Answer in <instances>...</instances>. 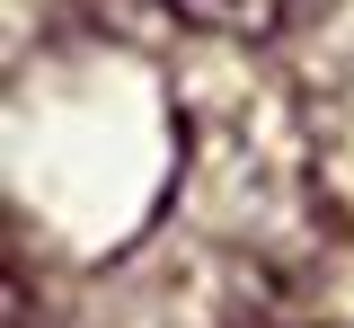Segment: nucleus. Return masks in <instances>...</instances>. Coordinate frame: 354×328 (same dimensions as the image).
<instances>
[{
	"label": "nucleus",
	"mask_w": 354,
	"mask_h": 328,
	"mask_svg": "<svg viewBox=\"0 0 354 328\" xmlns=\"http://www.w3.org/2000/svg\"><path fill=\"white\" fill-rule=\"evenodd\" d=\"M186 27H204V36H230V45H257L274 27H292V9L301 0H169Z\"/></svg>",
	"instance_id": "nucleus-1"
}]
</instances>
